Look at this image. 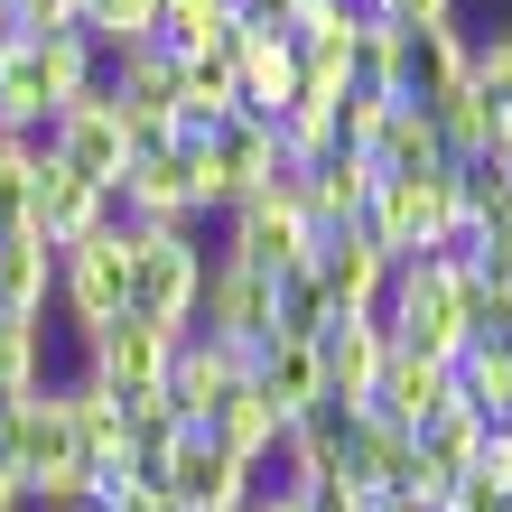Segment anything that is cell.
<instances>
[{
  "instance_id": "obj_30",
  "label": "cell",
  "mask_w": 512,
  "mask_h": 512,
  "mask_svg": "<svg viewBox=\"0 0 512 512\" xmlns=\"http://www.w3.org/2000/svg\"><path fill=\"white\" fill-rule=\"evenodd\" d=\"M205 429H215V438L233 447V457H261V447H280V438H289V419H280V410H270L261 391L243 382V391H233V401H224L215 419H205Z\"/></svg>"
},
{
  "instance_id": "obj_27",
  "label": "cell",
  "mask_w": 512,
  "mask_h": 512,
  "mask_svg": "<svg viewBox=\"0 0 512 512\" xmlns=\"http://www.w3.org/2000/svg\"><path fill=\"white\" fill-rule=\"evenodd\" d=\"M224 38H233V0H159V38H149V47L205 56V47H224Z\"/></svg>"
},
{
  "instance_id": "obj_19",
  "label": "cell",
  "mask_w": 512,
  "mask_h": 512,
  "mask_svg": "<svg viewBox=\"0 0 512 512\" xmlns=\"http://www.w3.org/2000/svg\"><path fill=\"white\" fill-rule=\"evenodd\" d=\"M466 112L485 122V149L512 159V28H494V38L466 28Z\"/></svg>"
},
{
  "instance_id": "obj_38",
  "label": "cell",
  "mask_w": 512,
  "mask_h": 512,
  "mask_svg": "<svg viewBox=\"0 0 512 512\" xmlns=\"http://www.w3.org/2000/svg\"><path fill=\"white\" fill-rule=\"evenodd\" d=\"M494 512H512V503H494Z\"/></svg>"
},
{
  "instance_id": "obj_2",
  "label": "cell",
  "mask_w": 512,
  "mask_h": 512,
  "mask_svg": "<svg viewBox=\"0 0 512 512\" xmlns=\"http://www.w3.org/2000/svg\"><path fill=\"white\" fill-rule=\"evenodd\" d=\"M308 252H317V215L298 205V168H280L270 187H252L224 215L205 261H243V270H261V280H280V270H308Z\"/></svg>"
},
{
  "instance_id": "obj_16",
  "label": "cell",
  "mask_w": 512,
  "mask_h": 512,
  "mask_svg": "<svg viewBox=\"0 0 512 512\" xmlns=\"http://www.w3.org/2000/svg\"><path fill=\"white\" fill-rule=\"evenodd\" d=\"M252 391H261V401L289 419V429H298V419H317V410H326V373H317V345H308V336H270V345L252 354Z\"/></svg>"
},
{
  "instance_id": "obj_7",
  "label": "cell",
  "mask_w": 512,
  "mask_h": 512,
  "mask_svg": "<svg viewBox=\"0 0 512 512\" xmlns=\"http://www.w3.org/2000/svg\"><path fill=\"white\" fill-rule=\"evenodd\" d=\"M168 345H177V326H149V317H112V326H94V336L75 345V373L84 382H103L112 401H159V382H168Z\"/></svg>"
},
{
  "instance_id": "obj_28",
  "label": "cell",
  "mask_w": 512,
  "mask_h": 512,
  "mask_svg": "<svg viewBox=\"0 0 512 512\" xmlns=\"http://www.w3.org/2000/svg\"><path fill=\"white\" fill-rule=\"evenodd\" d=\"M326 317H336V298L317 289V270H280L270 280V336H326Z\"/></svg>"
},
{
  "instance_id": "obj_15",
  "label": "cell",
  "mask_w": 512,
  "mask_h": 512,
  "mask_svg": "<svg viewBox=\"0 0 512 512\" xmlns=\"http://www.w3.org/2000/svg\"><path fill=\"white\" fill-rule=\"evenodd\" d=\"M308 270H317V289L336 298V308H373L382 280H391V252L373 243V224H336V233H317Z\"/></svg>"
},
{
  "instance_id": "obj_10",
  "label": "cell",
  "mask_w": 512,
  "mask_h": 512,
  "mask_svg": "<svg viewBox=\"0 0 512 512\" xmlns=\"http://www.w3.org/2000/svg\"><path fill=\"white\" fill-rule=\"evenodd\" d=\"M391 364V336H382V317L373 308H336L326 317V336H317V373H326V410H364L373 401V382Z\"/></svg>"
},
{
  "instance_id": "obj_33",
  "label": "cell",
  "mask_w": 512,
  "mask_h": 512,
  "mask_svg": "<svg viewBox=\"0 0 512 512\" xmlns=\"http://www.w3.org/2000/svg\"><path fill=\"white\" fill-rule=\"evenodd\" d=\"M466 475H475L485 494L512 503V429H485V447H475V466H466Z\"/></svg>"
},
{
  "instance_id": "obj_4",
  "label": "cell",
  "mask_w": 512,
  "mask_h": 512,
  "mask_svg": "<svg viewBox=\"0 0 512 512\" xmlns=\"http://www.w3.org/2000/svg\"><path fill=\"white\" fill-rule=\"evenodd\" d=\"M205 298V224H140L131 233V317L187 326Z\"/></svg>"
},
{
  "instance_id": "obj_39",
  "label": "cell",
  "mask_w": 512,
  "mask_h": 512,
  "mask_svg": "<svg viewBox=\"0 0 512 512\" xmlns=\"http://www.w3.org/2000/svg\"><path fill=\"white\" fill-rule=\"evenodd\" d=\"M0 28H10V19H0Z\"/></svg>"
},
{
  "instance_id": "obj_18",
  "label": "cell",
  "mask_w": 512,
  "mask_h": 512,
  "mask_svg": "<svg viewBox=\"0 0 512 512\" xmlns=\"http://www.w3.org/2000/svg\"><path fill=\"white\" fill-rule=\"evenodd\" d=\"M94 215H103V187H94V177H75V168H56L47 149H38V187H28V233H38L47 252H66L75 233H94Z\"/></svg>"
},
{
  "instance_id": "obj_31",
  "label": "cell",
  "mask_w": 512,
  "mask_h": 512,
  "mask_svg": "<svg viewBox=\"0 0 512 512\" xmlns=\"http://www.w3.org/2000/svg\"><path fill=\"white\" fill-rule=\"evenodd\" d=\"M28 187H38V140L0 131V233H28Z\"/></svg>"
},
{
  "instance_id": "obj_37",
  "label": "cell",
  "mask_w": 512,
  "mask_h": 512,
  "mask_svg": "<svg viewBox=\"0 0 512 512\" xmlns=\"http://www.w3.org/2000/svg\"><path fill=\"white\" fill-rule=\"evenodd\" d=\"M66 512H103V503H66Z\"/></svg>"
},
{
  "instance_id": "obj_11",
  "label": "cell",
  "mask_w": 512,
  "mask_h": 512,
  "mask_svg": "<svg viewBox=\"0 0 512 512\" xmlns=\"http://www.w3.org/2000/svg\"><path fill=\"white\" fill-rule=\"evenodd\" d=\"M159 494L177 512H224V503H243V457H233L215 429H177L168 466H159Z\"/></svg>"
},
{
  "instance_id": "obj_25",
  "label": "cell",
  "mask_w": 512,
  "mask_h": 512,
  "mask_svg": "<svg viewBox=\"0 0 512 512\" xmlns=\"http://www.w3.org/2000/svg\"><path fill=\"white\" fill-rule=\"evenodd\" d=\"M447 382H457V410H475L485 429L512 410V354L503 345H466L457 364H447Z\"/></svg>"
},
{
  "instance_id": "obj_12",
  "label": "cell",
  "mask_w": 512,
  "mask_h": 512,
  "mask_svg": "<svg viewBox=\"0 0 512 512\" xmlns=\"http://www.w3.org/2000/svg\"><path fill=\"white\" fill-rule=\"evenodd\" d=\"M187 326H205V336L261 354V345H270V280H261V270H243V261H205V298H196Z\"/></svg>"
},
{
  "instance_id": "obj_32",
  "label": "cell",
  "mask_w": 512,
  "mask_h": 512,
  "mask_svg": "<svg viewBox=\"0 0 512 512\" xmlns=\"http://www.w3.org/2000/svg\"><path fill=\"white\" fill-rule=\"evenodd\" d=\"M354 19H382V28H447V19H466V0H354Z\"/></svg>"
},
{
  "instance_id": "obj_8",
  "label": "cell",
  "mask_w": 512,
  "mask_h": 512,
  "mask_svg": "<svg viewBox=\"0 0 512 512\" xmlns=\"http://www.w3.org/2000/svg\"><path fill=\"white\" fill-rule=\"evenodd\" d=\"M252 382V354L243 345H224V336H205V326H177V345H168V382H159V401L177 429H205L233 391Z\"/></svg>"
},
{
  "instance_id": "obj_35",
  "label": "cell",
  "mask_w": 512,
  "mask_h": 512,
  "mask_svg": "<svg viewBox=\"0 0 512 512\" xmlns=\"http://www.w3.org/2000/svg\"><path fill=\"white\" fill-rule=\"evenodd\" d=\"M0 19H10V38H38V28L75 19V0H0Z\"/></svg>"
},
{
  "instance_id": "obj_14",
  "label": "cell",
  "mask_w": 512,
  "mask_h": 512,
  "mask_svg": "<svg viewBox=\"0 0 512 512\" xmlns=\"http://www.w3.org/2000/svg\"><path fill=\"white\" fill-rule=\"evenodd\" d=\"M364 410L419 438L429 419L457 410V382H447V364H429V354H401V345H391V364H382V382H373V401H364Z\"/></svg>"
},
{
  "instance_id": "obj_24",
  "label": "cell",
  "mask_w": 512,
  "mask_h": 512,
  "mask_svg": "<svg viewBox=\"0 0 512 512\" xmlns=\"http://www.w3.org/2000/svg\"><path fill=\"white\" fill-rule=\"evenodd\" d=\"M56 298V252L38 233H0V317H38Z\"/></svg>"
},
{
  "instance_id": "obj_34",
  "label": "cell",
  "mask_w": 512,
  "mask_h": 512,
  "mask_svg": "<svg viewBox=\"0 0 512 512\" xmlns=\"http://www.w3.org/2000/svg\"><path fill=\"white\" fill-rule=\"evenodd\" d=\"M308 10H317V0H233V28H270V38H289Z\"/></svg>"
},
{
  "instance_id": "obj_36",
  "label": "cell",
  "mask_w": 512,
  "mask_h": 512,
  "mask_svg": "<svg viewBox=\"0 0 512 512\" xmlns=\"http://www.w3.org/2000/svg\"><path fill=\"white\" fill-rule=\"evenodd\" d=\"M0 512H28V485H19V466L0 457Z\"/></svg>"
},
{
  "instance_id": "obj_6",
  "label": "cell",
  "mask_w": 512,
  "mask_h": 512,
  "mask_svg": "<svg viewBox=\"0 0 512 512\" xmlns=\"http://www.w3.org/2000/svg\"><path fill=\"white\" fill-rule=\"evenodd\" d=\"M382 94L410 112H447L466 94V19L447 28H382Z\"/></svg>"
},
{
  "instance_id": "obj_22",
  "label": "cell",
  "mask_w": 512,
  "mask_h": 512,
  "mask_svg": "<svg viewBox=\"0 0 512 512\" xmlns=\"http://www.w3.org/2000/svg\"><path fill=\"white\" fill-rule=\"evenodd\" d=\"M103 94L122 112H177V56L168 47H122L103 56Z\"/></svg>"
},
{
  "instance_id": "obj_20",
  "label": "cell",
  "mask_w": 512,
  "mask_h": 512,
  "mask_svg": "<svg viewBox=\"0 0 512 512\" xmlns=\"http://www.w3.org/2000/svg\"><path fill=\"white\" fill-rule=\"evenodd\" d=\"M243 94H233V56L205 47V56H177V140H205L215 122H233Z\"/></svg>"
},
{
  "instance_id": "obj_9",
  "label": "cell",
  "mask_w": 512,
  "mask_h": 512,
  "mask_svg": "<svg viewBox=\"0 0 512 512\" xmlns=\"http://www.w3.org/2000/svg\"><path fill=\"white\" fill-rule=\"evenodd\" d=\"M38 149H47L56 168L94 177V187H112V177H122V103L103 94V75H94V84H84V94L47 122V140H38Z\"/></svg>"
},
{
  "instance_id": "obj_23",
  "label": "cell",
  "mask_w": 512,
  "mask_h": 512,
  "mask_svg": "<svg viewBox=\"0 0 512 512\" xmlns=\"http://www.w3.org/2000/svg\"><path fill=\"white\" fill-rule=\"evenodd\" d=\"M56 373V317H0V401H28Z\"/></svg>"
},
{
  "instance_id": "obj_13",
  "label": "cell",
  "mask_w": 512,
  "mask_h": 512,
  "mask_svg": "<svg viewBox=\"0 0 512 512\" xmlns=\"http://www.w3.org/2000/svg\"><path fill=\"white\" fill-rule=\"evenodd\" d=\"M224 56H233V94H243L252 122H280V112L298 103V47L289 38H270V28H233Z\"/></svg>"
},
{
  "instance_id": "obj_5",
  "label": "cell",
  "mask_w": 512,
  "mask_h": 512,
  "mask_svg": "<svg viewBox=\"0 0 512 512\" xmlns=\"http://www.w3.org/2000/svg\"><path fill=\"white\" fill-rule=\"evenodd\" d=\"M364 224H373V243H382L391 261L457 243V233H466L457 168H429V177H382V187H373V205H364Z\"/></svg>"
},
{
  "instance_id": "obj_17",
  "label": "cell",
  "mask_w": 512,
  "mask_h": 512,
  "mask_svg": "<svg viewBox=\"0 0 512 512\" xmlns=\"http://www.w3.org/2000/svg\"><path fill=\"white\" fill-rule=\"evenodd\" d=\"M373 159L364 149H326V159L298 168V205L317 215V233H336V224H364V205H373Z\"/></svg>"
},
{
  "instance_id": "obj_26",
  "label": "cell",
  "mask_w": 512,
  "mask_h": 512,
  "mask_svg": "<svg viewBox=\"0 0 512 512\" xmlns=\"http://www.w3.org/2000/svg\"><path fill=\"white\" fill-rule=\"evenodd\" d=\"M75 28L94 38V56H122L159 38V0H75Z\"/></svg>"
},
{
  "instance_id": "obj_3",
  "label": "cell",
  "mask_w": 512,
  "mask_h": 512,
  "mask_svg": "<svg viewBox=\"0 0 512 512\" xmlns=\"http://www.w3.org/2000/svg\"><path fill=\"white\" fill-rule=\"evenodd\" d=\"M131 308V233H75L66 252H56V298H47V317H56V336L84 345L94 326H112Z\"/></svg>"
},
{
  "instance_id": "obj_21",
  "label": "cell",
  "mask_w": 512,
  "mask_h": 512,
  "mask_svg": "<svg viewBox=\"0 0 512 512\" xmlns=\"http://www.w3.org/2000/svg\"><path fill=\"white\" fill-rule=\"evenodd\" d=\"M364 159H373V177H429V168H447V140H438L429 112L391 103V112H382V131L364 140Z\"/></svg>"
},
{
  "instance_id": "obj_1",
  "label": "cell",
  "mask_w": 512,
  "mask_h": 512,
  "mask_svg": "<svg viewBox=\"0 0 512 512\" xmlns=\"http://www.w3.org/2000/svg\"><path fill=\"white\" fill-rule=\"evenodd\" d=\"M10 466L38 512H66V503H94V466H84V438H75V410L66 391L38 382L28 401H10Z\"/></svg>"
},
{
  "instance_id": "obj_29",
  "label": "cell",
  "mask_w": 512,
  "mask_h": 512,
  "mask_svg": "<svg viewBox=\"0 0 512 512\" xmlns=\"http://www.w3.org/2000/svg\"><path fill=\"white\" fill-rule=\"evenodd\" d=\"M410 447H419V466H429L438 485H457V475L475 466V447H485V419H475V410H447V419H429Z\"/></svg>"
}]
</instances>
